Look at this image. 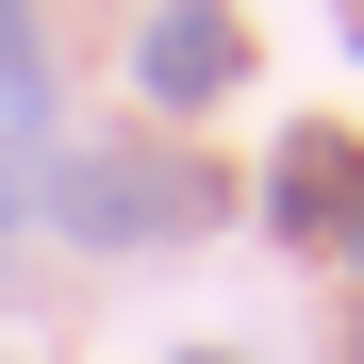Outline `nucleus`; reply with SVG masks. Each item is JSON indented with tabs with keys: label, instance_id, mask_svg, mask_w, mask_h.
<instances>
[{
	"label": "nucleus",
	"instance_id": "f257e3e1",
	"mask_svg": "<svg viewBox=\"0 0 364 364\" xmlns=\"http://www.w3.org/2000/svg\"><path fill=\"white\" fill-rule=\"evenodd\" d=\"M33 199H50L67 249H166V232L215 215V166L166 149V133H133V149H67V166H33Z\"/></svg>",
	"mask_w": 364,
	"mask_h": 364
},
{
	"label": "nucleus",
	"instance_id": "f03ea898",
	"mask_svg": "<svg viewBox=\"0 0 364 364\" xmlns=\"http://www.w3.org/2000/svg\"><path fill=\"white\" fill-rule=\"evenodd\" d=\"M232 67H249V33H232V0H149V33H133V83H149L166 116L232 100Z\"/></svg>",
	"mask_w": 364,
	"mask_h": 364
},
{
	"label": "nucleus",
	"instance_id": "7ed1b4c3",
	"mask_svg": "<svg viewBox=\"0 0 364 364\" xmlns=\"http://www.w3.org/2000/svg\"><path fill=\"white\" fill-rule=\"evenodd\" d=\"M33 166H50V33L33 0H0V182L33 199Z\"/></svg>",
	"mask_w": 364,
	"mask_h": 364
},
{
	"label": "nucleus",
	"instance_id": "20e7f679",
	"mask_svg": "<svg viewBox=\"0 0 364 364\" xmlns=\"http://www.w3.org/2000/svg\"><path fill=\"white\" fill-rule=\"evenodd\" d=\"M348 199H364L348 133H298V149H282V182H265V215H282V232H348Z\"/></svg>",
	"mask_w": 364,
	"mask_h": 364
},
{
	"label": "nucleus",
	"instance_id": "39448f33",
	"mask_svg": "<svg viewBox=\"0 0 364 364\" xmlns=\"http://www.w3.org/2000/svg\"><path fill=\"white\" fill-rule=\"evenodd\" d=\"M348 265H364V199H348Z\"/></svg>",
	"mask_w": 364,
	"mask_h": 364
},
{
	"label": "nucleus",
	"instance_id": "423d86ee",
	"mask_svg": "<svg viewBox=\"0 0 364 364\" xmlns=\"http://www.w3.org/2000/svg\"><path fill=\"white\" fill-rule=\"evenodd\" d=\"M0 232H17V182H0Z\"/></svg>",
	"mask_w": 364,
	"mask_h": 364
},
{
	"label": "nucleus",
	"instance_id": "0eeeda50",
	"mask_svg": "<svg viewBox=\"0 0 364 364\" xmlns=\"http://www.w3.org/2000/svg\"><path fill=\"white\" fill-rule=\"evenodd\" d=\"M199 364H215V348H199Z\"/></svg>",
	"mask_w": 364,
	"mask_h": 364
}]
</instances>
